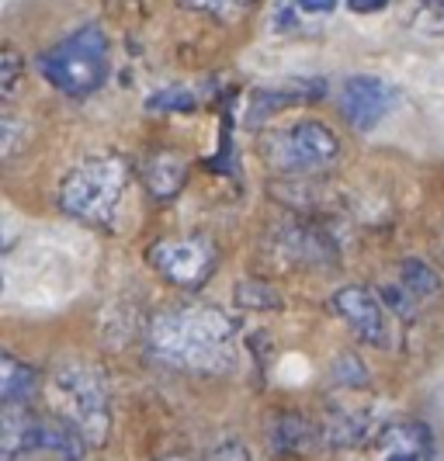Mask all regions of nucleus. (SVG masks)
<instances>
[{"mask_svg":"<svg viewBox=\"0 0 444 461\" xmlns=\"http://www.w3.org/2000/svg\"><path fill=\"white\" fill-rule=\"evenodd\" d=\"M18 80H22V56L14 49H4V59H0V91H4V97H14Z\"/></svg>","mask_w":444,"mask_h":461,"instance_id":"nucleus-18","label":"nucleus"},{"mask_svg":"<svg viewBox=\"0 0 444 461\" xmlns=\"http://www.w3.org/2000/svg\"><path fill=\"white\" fill-rule=\"evenodd\" d=\"M389 0H348V7H351L354 14H375V11H382Z\"/></svg>","mask_w":444,"mask_h":461,"instance_id":"nucleus-19","label":"nucleus"},{"mask_svg":"<svg viewBox=\"0 0 444 461\" xmlns=\"http://www.w3.org/2000/svg\"><path fill=\"white\" fill-rule=\"evenodd\" d=\"M129 185V170L118 157H101L73 167L59 185V208L87 226H112L122 194Z\"/></svg>","mask_w":444,"mask_h":461,"instance_id":"nucleus-3","label":"nucleus"},{"mask_svg":"<svg viewBox=\"0 0 444 461\" xmlns=\"http://www.w3.org/2000/svg\"><path fill=\"white\" fill-rule=\"evenodd\" d=\"M146 185L153 187L157 198H167L174 194L177 187L185 185V163L177 160L174 153H160L146 163Z\"/></svg>","mask_w":444,"mask_h":461,"instance_id":"nucleus-12","label":"nucleus"},{"mask_svg":"<svg viewBox=\"0 0 444 461\" xmlns=\"http://www.w3.org/2000/svg\"><path fill=\"white\" fill-rule=\"evenodd\" d=\"M150 260L170 285H181V288H198L215 267V250L202 236H181V240H160Z\"/></svg>","mask_w":444,"mask_h":461,"instance_id":"nucleus-7","label":"nucleus"},{"mask_svg":"<svg viewBox=\"0 0 444 461\" xmlns=\"http://www.w3.org/2000/svg\"><path fill=\"white\" fill-rule=\"evenodd\" d=\"M260 153L275 170H288V174H309V170H323L337 160L340 153V139L333 136L316 118H303L288 129L267 132L260 139Z\"/></svg>","mask_w":444,"mask_h":461,"instance_id":"nucleus-6","label":"nucleus"},{"mask_svg":"<svg viewBox=\"0 0 444 461\" xmlns=\"http://www.w3.org/2000/svg\"><path fill=\"white\" fill-rule=\"evenodd\" d=\"M393 108H396V87H389L382 77L358 73L348 77L340 87V115L358 132H372Z\"/></svg>","mask_w":444,"mask_h":461,"instance_id":"nucleus-9","label":"nucleus"},{"mask_svg":"<svg viewBox=\"0 0 444 461\" xmlns=\"http://www.w3.org/2000/svg\"><path fill=\"white\" fill-rule=\"evenodd\" d=\"M49 399L59 420L87 444H104L112 430V393L101 371L87 361H63L49 375Z\"/></svg>","mask_w":444,"mask_h":461,"instance_id":"nucleus-2","label":"nucleus"},{"mask_svg":"<svg viewBox=\"0 0 444 461\" xmlns=\"http://www.w3.org/2000/svg\"><path fill=\"white\" fill-rule=\"evenodd\" d=\"M333 312L351 326L354 337H361L365 344L372 347H389L393 344V326H389V316L382 309V302L375 299L372 288L365 285H344L340 292H333Z\"/></svg>","mask_w":444,"mask_h":461,"instance_id":"nucleus-8","label":"nucleus"},{"mask_svg":"<svg viewBox=\"0 0 444 461\" xmlns=\"http://www.w3.org/2000/svg\"><path fill=\"white\" fill-rule=\"evenodd\" d=\"M0 447H4V461H18L32 451H49L63 461H80L87 440L63 420H46L35 410H28V402H7L0 416Z\"/></svg>","mask_w":444,"mask_h":461,"instance_id":"nucleus-5","label":"nucleus"},{"mask_svg":"<svg viewBox=\"0 0 444 461\" xmlns=\"http://www.w3.org/2000/svg\"><path fill=\"white\" fill-rule=\"evenodd\" d=\"M39 73L59 94L87 97L108 80V39L97 24H87L39 56Z\"/></svg>","mask_w":444,"mask_h":461,"instance_id":"nucleus-4","label":"nucleus"},{"mask_svg":"<svg viewBox=\"0 0 444 461\" xmlns=\"http://www.w3.org/2000/svg\"><path fill=\"white\" fill-rule=\"evenodd\" d=\"M299 4H303V11H309V14H330L337 7V0H299Z\"/></svg>","mask_w":444,"mask_h":461,"instance_id":"nucleus-20","label":"nucleus"},{"mask_svg":"<svg viewBox=\"0 0 444 461\" xmlns=\"http://www.w3.org/2000/svg\"><path fill=\"white\" fill-rule=\"evenodd\" d=\"M385 444H389V451H385L382 461H427V451H430L427 434H423L421 427L389 430V434H385Z\"/></svg>","mask_w":444,"mask_h":461,"instance_id":"nucleus-13","label":"nucleus"},{"mask_svg":"<svg viewBox=\"0 0 444 461\" xmlns=\"http://www.w3.org/2000/svg\"><path fill=\"white\" fill-rule=\"evenodd\" d=\"M438 250H441V257H444V230H441V243H438Z\"/></svg>","mask_w":444,"mask_h":461,"instance_id":"nucleus-21","label":"nucleus"},{"mask_svg":"<svg viewBox=\"0 0 444 461\" xmlns=\"http://www.w3.org/2000/svg\"><path fill=\"white\" fill-rule=\"evenodd\" d=\"M399 288L406 292V295H413V299H430L434 292H438V275L423 264V260H406L403 264V271H399Z\"/></svg>","mask_w":444,"mask_h":461,"instance_id":"nucleus-15","label":"nucleus"},{"mask_svg":"<svg viewBox=\"0 0 444 461\" xmlns=\"http://www.w3.org/2000/svg\"><path fill=\"white\" fill-rule=\"evenodd\" d=\"M153 354L185 371H230L236 365V326L209 305H177L150 326Z\"/></svg>","mask_w":444,"mask_h":461,"instance_id":"nucleus-1","label":"nucleus"},{"mask_svg":"<svg viewBox=\"0 0 444 461\" xmlns=\"http://www.w3.org/2000/svg\"><path fill=\"white\" fill-rule=\"evenodd\" d=\"M198 104V97L195 94H187L185 87H170V91H160L150 97V108H157V112H187V108H195Z\"/></svg>","mask_w":444,"mask_h":461,"instance_id":"nucleus-17","label":"nucleus"},{"mask_svg":"<svg viewBox=\"0 0 444 461\" xmlns=\"http://www.w3.org/2000/svg\"><path fill=\"white\" fill-rule=\"evenodd\" d=\"M39 393V371L32 365L18 361L14 354H4L0 357V395H4V406L7 402H28L32 395Z\"/></svg>","mask_w":444,"mask_h":461,"instance_id":"nucleus-10","label":"nucleus"},{"mask_svg":"<svg viewBox=\"0 0 444 461\" xmlns=\"http://www.w3.org/2000/svg\"><path fill=\"white\" fill-rule=\"evenodd\" d=\"M236 305H243V309H278L281 299L260 281H243V285H236Z\"/></svg>","mask_w":444,"mask_h":461,"instance_id":"nucleus-16","label":"nucleus"},{"mask_svg":"<svg viewBox=\"0 0 444 461\" xmlns=\"http://www.w3.org/2000/svg\"><path fill=\"white\" fill-rule=\"evenodd\" d=\"M316 427L303 416H278V423L271 427V447L278 455H305L316 444Z\"/></svg>","mask_w":444,"mask_h":461,"instance_id":"nucleus-11","label":"nucleus"},{"mask_svg":"<svg viewBox=\"0 0 444 461\" xmlns=\"http://www.w3.org/2000/svg\"><path fill=\"white\" fill-rule=\"evenodd\" d=\"M181 7L198 11V14H209L215 22L233 24V22H240V18H247V14L258 7V0H181Z\"/></svg>","mask_w":444,"mask_h":461,"instance_id":"nucleus-14","label":"nucleus"},{"mask_svg":"<svg viewBox=\"0 0 444 461\" xmlns=\"http://www.w3.org/2000/svg\"><path fill=\"white\" fill-rule=\"evenodd\" d=\"M438 14H441V22H444V0L438 4Z\"/></svg>","mask_w":444,"mask_h":461,"instance_id":"nucleus-22","label":"nucleus"}]
</instances>
